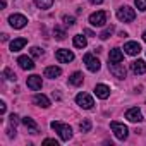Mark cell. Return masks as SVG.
Wrapping results in <instances>:
<instances>
[{"mask_svg": "<svg viewBox=\"0 0 146 146\" xmlns=\"http://www.w3.org/2000/svg\"><path fill=\"white\" fill-rule=\"evenodd\" d=\"M131 69H132V72H134L136 76L144 74V72H146V62L141 60V58H137V60H134V62L131 64Z\"/></svg>", "mask_w": 146, "mask_h": 146, "instance_id": "4fadbf2b", "label": "cell"}, {"mask_svg": "<svg viewBox=\"0 0 146 146\" xmlns=\"http://www.w3.org/2000/svg\"><path fill=\"white\" fill-rule=\"evenodd\" d=\"M125 119L129 120V122H141L143 120V113H141V110L139 108H129L127 112H125Z\"/></svg>", "mask_w": 146, "mask_h": 146, "instance_id": "30bf717a", "label": "cell"}, {"mask_svg": "<svg viewBox=\"0 0 146 146\" xmlns=\"http://www.w3.org/2000/svg\"><path fill=\"white\" fill-rule=\"evenodd\" d=\"M26 43H28L26 38H16L14 41H11V52H19L21 48H24Z\"/></svg>", "mask_w": 146, "mask_h": 146, "instance_id": "ffe728a7", "label": "cell"}, {"mask_svg": "<svg viewBox=\"0 0 146 146\" xmlns=\"http://www.w3.org/2000/svg\"><path fill=\"white\" fill-rule=\"evenodd\" d=\"M62 21H64V24H65V26H72V24L76 23V19L72 17V16H64V17H62Z\"/></svg>", "mask_w": 146, "mask_h": 146, "instance_id": "83f0119b", "label": "cell"}, {"mask_svg": "<svg viewBox=\"0 0 146 146\" xmlns=\"http://www.w3.org/2000/svg\"><path fill=\"white\" fill-rule=\"evenodd\" d=\"M124 50H125L127 55H137V53L141 52V45H139L137 41H127V43L124 45Z\"/></svg>", "mask_w": 146, "mask_h": 146, "instance_id": "5bb4252c", "label": "cell"}, {"mask_svg": "<svg viewBox=\"0 0 146 146\" xmlns=\"http://www.w3.org/2000/svg\"><path fill=\"white\" fill-rule=\"evenodd\" d=\"M9 119H11V125H12V127H16V125L19 124V117H17L16 113H11V117H9Z\"/></svg>", "mask_w": 146, "mask_h": 146, "instance_id": "4dcf8cb0", "label": "cell"}, {"mask_svg": "<svg viewBox=\"0 0 146 146\" xmlns=\"http://www.w3.org/2000/svg\"><path fill=\"white\" fill-rule=\"evenodd\" d=\"M5 5H7V2H5V0H2V2H0V7H2V9H5Z\"/></svg>", "mask_w": 146, "mask_h": 146, "instance_id": "d590c367", "label": "cell"}, {"mask_svg": "<svg viewBox=\"0 0 146 146\" xmlns=\"http://www.w3.org/2000/svg\"><path fill=\"white\" fill-rule=\"evenodd\" d=\"M143 40H144V41H146V31H144V33H143Z\"/></svg>", "mask_w": 146, "mask_h": 146, "instance_id": "8d00e7d4", "label": "cell"}, {"mask_svg": "<svg viewBox=\"0 0 146 146\" xmlns=\"http://www.w3.org/2000/svg\"><path fill=\"white\" fill-rule=\"evenodd\" d=\"M108 69H110V72L117 79H124L125 78V67H124V64H120V62H110Z\"/></svg>", "mask_w": 146, "mask_h": 146, "instance_id": "52a82bcc", "label": "cell"}, {"mask_svg": "<svg viewBox=\"0 0 146 146\" xmlns=\"http://www.w3.org/2000/svg\"><path fill=\"white\" fill-rule=\"evenodd\" d=\"M33 102H35L38 107H41V108H48V107H50V100H48L45 95H35V96H33Z\"/></svg>", "mask_w": 146, "mask_h": 146, "instance_id": "ac0fdd59", "label": "cell"}, {"mask_svg": "<svg viewBox=\"0 0 146 146\" xmlns=\"http://www.w3.org/2000/svg\"><path fill=\"white\" fill-rule=\"evenodd\" d=\"M90 2H91L93 5H98V4H103V2H105V0H90Z\"/></svg>", "mask_w": 146, "mask_h": 146, "instance_id": "836d02e7", "label": "cell"}, {"mask_svg": "<svg viewBox=\"0 0 146 146\" xmlns=\"http://www.w3.org/2000/svg\"><path fill=\"white\" fill-rule=\"evenodd\" d=\"M53 35H55V38H57V40H60V41L65 38V31H64L60 26H55V28H53Z\"/></svg>", "mask_w": 146, "mask_h": 146, "instance_id": "cb8c5ba5", "label": "cell"}, {"mask_svg": "<svg viewBox=\"0 0 146 146\" xmlns=\"http://www.w3.org/2000/svg\"><path fill=\"white\" fill-rule=\"evenodd\" d=\"M86 45H88V41H86V38L83 35H76L74 36V46L76 48H84Z\"/></svg>", "mask_w": 146, "mask_h": 146, "instance_id": "7402d4cb", "label": "cell"}, {"mask_svg": "<svg viewBox=\"0 0 146 146\" xmlns=\"http://www.w3.org/2000/svg\"><path fill=\"white\" fill-rule=\"evenodd\" d=\"M5 110H7V107H5V103H4V102H0V113H2V115H4V113H5Z\"/></svg>", "mask_w": 146, "mask_h": 146, "instance_id": "d6a6232c", "label": "cell"}, {"mask_svg": "<svg viewBox=\"0 0 146 146\" xmlns=\"http://www.w3.org/2000/svg\"><path fill=\"white\" fill-rule=\"evenodd\" d=\"M105 23H107V12L105 11H98V12H93L90 16V24L91 26L102 28V26H105Z\"/></svg>", "mask_w": 146, "mask_h": 146, "instance_id": "277c9868", "label": "cell"}, {"mask_svg": "<svg viewBox=\"0 0 146 146\" xmlns=\"http://www.w3.org/2000/svg\"><path fill=\"white\" fill-rule=\"evenodd\" d=\"M112 33H113V26H110V28L103 29V31L100 33V38H102V40H108V38L112 36Z\"/></svg>", "mask_w": 146, "mask_h": 146, "instance_id": "484cf974", "label": "cell"}, {"mask_svg": "<svg viewBox=\"0 0 146 146\" xmlns=\"http://www.w3.org/2000/svg\"><path fill=\"white\" fill-rule=\"evenodd\" d=\"M134 17H136V12H134V9H131V7H120L119 11H117V19L119 21H122V23H131V21H134Z\"/></svg>", "mask_w": 146, "mask_h": 146, "instance_id": "3957f363", "label": "cell"}, {"mask_svg": "<svg viewBox=\"0 0 146 146\" xmlns=\"http://www.w3.org/2000/svg\"><path fill=\"white\" fill-rule=\"evenodd\" d=\"M108 60H110V62H122V60H124V53L120 52V48H113V50H110V53H108Z\"/></svg>", "mask_w": 146, "mask_h": 146, "instance_id": "44dd1931", "label": "cell"}, {"mask_svg": "<svg viewBox=\"0 0 146 146\" xmlns=\"http://www.w3.org/2000/svg\"><path fill=\"white\" fill-rule=\"evenodd\" d=\"M84 35H88V36H95V35H93V31H91V29H84Z\"/></svg>", "mask_w": 146, "mask_h": 146, "instance_id": "e575fe53", "label": "cell"}, {"mask_svg": "<svg viewBox=\"0 0 146 146\" xmlns=\"http://www.w3.org/2000/svg\"><path fill=\"white\" fill-rule=\"evenodd\" d=\"M134 4L139 11H143V12L146 11V0H134Z\"/></svg>", "mask_w": 146, "mask_h": 146, "instance_id": "f1b7e54d", "label": "cell"}, {"mask_svg": "<svg viewBox=\"0 0 146 146\" xmlns=\"http://www.w3.org/2000/svg\"><path fill=\"white\" fill-rule=\"evenodd\" d=\"M48 144H52V146H58V141H55V139H45V141H43V146H48Z\"/></svg>", "mask_w": 146, "mask_h": 146, "instance_id": "1f68e13d", "label": "cell"}, {"mask_svg": "<svg viewBox=\"0 0 146 146\" xmlns=\"http://www.w3.org/2000/svg\"><path fill=\"white\" fill-rule=\"evenodd\" d=\"M23 124H24V127L31 132V134H38L40 132V127H38V124L31 119V117H23V120H21Z\"/></svg>", "mask_w": 146, "mask_h": 146, "instance_id": "7c38bea8", "label": "cell"}, {"mask_svg": "<svg viewBox=\"0 0 146 146\" xmlns=\"http://www.w3.org/2000/svg\"><path fill=\"white\" fill-rule=\"evenodd\" d=\"M9 24H11L14 29H21V28H24V26L28 24V19H26L23 14H12V16L9 17Z\"/></svg>", "mask_w": 146, "mask_h": 146, "instance_id": "ba28073f", "label": "cell"}, {"mask_svg": "<svg viewBox=\"0 0 146 146\" xmlns=\"http://www.w3.org/2000/svg\"><path fill=\"white\" fill-rule=\"evenodd\" d=\"M83 60H84V64H86L88 70H91V72H98V70H100V67H102L100 60H98L95 55H91V53H86V55L83 57Z\"/></svg>", "mask_w": 146, "mask_h": 146, "instance_id": "5b68a950", "label": "cell"}, {"mask_svg": "<svg viewBox=\"0 0 146 146\" xmlns=\"http://www.w3.org/2000/svg\"><path fill=\"white\" fill-rule=\"evenodd\" d=\"M76 103H78L81 108H84V110H90V108H93V105H95L93 98H91L88 93H79V95L76 96Z\"/></svg>", "mask_w": 146, "mask_h": 146, "instance_id": "8992f818", "label": "cell"}, {"mask_svg": "<svg viewBox=\"0 0 146 146\" xmlns=\"http://www.w3.org/2000/svg\"><path fill=\"white\" fill-rule=\"evenodd\" d=\"M17 64H19V67L24 69V70H31V69H35V62H33L28 55H21V57L17 58Z\"/></svg>", "mask_w": 146, "mask_h": 146, "instance_id": "9a60e30c", "label": "cell"}, {"mask_svg": "<svg viewBox=\"0 0 146 146\" xmlns=\"http://www.w3.org/2000/svg\"><path fill=\"white\" fill-rule=\"evenodd\" d=\"M83 79H84L83 72H74V74L69 76V83H70L72 86H81V84H83Z\"/></svg>", "mask_w": 146, "mask_h": 146, "instance_id": "d6986e66", "label": "cell"}, {"mask_svg": "<svg viewBox=\"0 0 146 146\" xmlns=\"http://www.w3.org/2000/svg\"><path fill=\"white\" fill-rule=\"evenodd\" d=\"M50 127L58 132V136H60L62 141H69V139L72 137V129H70V125H67V124H62V122L53 120V122L50 124Z\"/></svg>", "mask_w": 146, "mask_h": 146, "instance_id": "6da1fadb", "label": "cell"}, {"mask_svg": "<svg viewBox=\"0 0 146 146\" xmlns=\"http://www.w3.org/2000/svg\"><path fill=\"white\" fill-rule=\"evenodd\" d=\"M31 55H33V57H41V55H43V50H41L40 46H33V48H31Z\"/></svg>", "mask_w": 146, "mask_h": 146, "instance_id": "f546056e", "label": "cell"}, {"mask_svg": "<svg viewBox=\"0 0 146 146\" xmlns=\"http://www.w3.org/2000/svg\"><path fill=\"white\" fill-rule=\"evenodd\" d=\"M60 74H62V69L57 67V65H50V67L45 69V76L50 78V79H55V78H58Z\"/></svg>", "mask_w": 146, "mask_h": 146, "instance_id": "e0dca14e", "label": "cell"}, {"mask_svg": "<svg viewBox=\"0 0 146 146\" xmlns=\"http://www.w3.org/2000/svg\"><path fill=\"white\" fill-rule=\"evenodd\" d=\"M41 86H43V83H41V76L33 74V76H29V78H28V88H31L33 91L41 90Z\"/></svg>", "mask_w": 146, "mask_h": 146, "instance_id": "8fae6325", "label": "cell"}, {"mask_svg": "<svg viewBox=\"0 0 146 146\" xmlns=\"http://www.w3.org/2000/svg\"><path fill=\"white\" fill-rule=\"evenodd\" d=\"M55 57H57V60H58L60 64H69V62H72V60H74V53H72L70 50H65V48H62V50H57Z\"/></svg>", "mask_w": 146, "mask_h": 146, "instance_id": "9c48e42d", "label": "cell"}, {"mask_svg": "<svg viewBox=\"0 0 146 146\" xmlns=\"http://www.w3.org/2000/svg\"><path fill=\"white\" fill-rule=\"evenodd\" d=\"M38 9H50L53 5V0H35Z\"/></svg>", "mask_w": 146, "mask_h": 146, "instance_id": "603a6c76", "label": "cell"}, {"mask_svg": "<svg viewBox=\"0 0 146 146\" xmlns=\"http://www.w3.org/2000/svg\"><path fill=\"white\" fill-rule=\"evenodd\" d=\"M4 76H5L9 81H16V74H14V72H12L9 67H5V69H4Z\"/></svg>", "mask_w": 146, "mask_h": 146, "instance_id": "4316f807", "label": "cell"}, {"mask_svg": "<svg viewBox=\"0 0 146 146\" xmlns=\"http://www.w3.org/2000/svg\"><path fill=\"white\" fill-rule=\"evenodd\" d=\"M79 129H81V132H90V131H91V120L84 119V120L79 124Z\"/></svg>", "mask_w": 146, "mask_h": 146, "instance_id": "d4e9b609", "label": "cell"}, {"mask_svg": "<svg viewBox=\"0 0 146 146\" xmlns=\"http://www.w3.org/2000/svg\"><path fill=\"white\" fill-rule=\"evenodd\" d=\"M110 127H112V131H113V134H115L117 139H120V141H125V139H127V136H129L127 125H124L122 122L113 120V122H110Z\"/></svg>", "mask_w": 146, "mask_h": 146, "instance_id": "7a4b0ae2", "label": "cell"}, {"mask_svg": "<svg viewBox=\"0 0 146 146\" xmlns=\"http://www.w3.org/2000/svg\"><path fill=\"white\" fill-rule=\"evenodd\" d=\"M95 95L98 98H102V100H107L110 96V88L107 84H96L95 86Z\"/></svg>", "mask_w": 146, "mask_h": 146, "instance_id": "2e32d148", "label": "cell"}]
</instances>
